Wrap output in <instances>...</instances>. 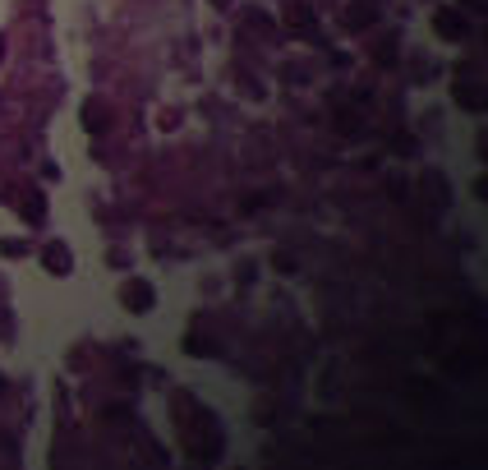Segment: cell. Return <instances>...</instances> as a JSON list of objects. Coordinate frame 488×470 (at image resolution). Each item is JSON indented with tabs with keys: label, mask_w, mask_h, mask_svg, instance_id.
<instances>
[{
	"label": "cell",
	"mask_w": 488,
	"mask_h": 470,
	"mask_svg": "<svg viewBox=\"0 0 488 470\" xmlns=\"http://www.w3.org/2000/svg\"><path fill=\"white\" fill-rule=\"evenodd\" d=\"M42 263H46V272H51V277H65V272L74 268V254H70V244L65 240H51L42 249Z\"/></svg>",
	"instance_id": "6da1fadb"
},
{
	"label": "cell",
	"mask_w": 488,
	"mask_h": 470,
	"mask_svg": "<svg viewBox=\"0 0 488 470\" xmlns=\"http://www.w3.org/2000/svg\"><path fill=\"white\" fill-rule=\"evenodd\" d=\"M120 300H124V309H129V313H148L157 296H152V286H148V281H124Z\"/></svg>",
	"instance_id": "7a4b0ae2"
},
{
	"label": "cell",
	"mask_w": 488,
	"mask_h": 470,
	"mask_svg": "<svg viewBox=\"0 0 488 470\" xmlns=\"http://www.w3.org/2000/svg\"><path fill=\"white\" fill-rule=\"evenodd\" d=\"M433 28H437V37H452V42H456V37H465V14H461V9H437Z\"/></svg>",
	"instance_id": "3957f363"
},
{
	"label": "cell",
	"mask_w": 488,
	"mask_h": 470,
	"mask_svg": "<svg viewBox=\"0 0 488 470\" xmlns=\"http://www.w3.org/2000/svg\"><path fill=\"white\" fill-rule=\"evenodd\" d=\"M456 102H461L465 111H484V88L470 83V78H461V83H456Z\"/></svg>",
	"instance_id": "277c9868"
},
{
	"label": "cell",
	"mask_w": 488,
	"mask_h": 470,
	"mask_svg": "<svg viewBox=\"0 0 488 470\" xmlns=\"http://www.w3.org/2000/svg\"><path fill=\"white\" fill-rule=\"evenodd\" d=\"M102 125H106V111H102V102H97V97H92V102H83V130H87V134H97Z\"/></svg>",
	"instance_id": "5b68a950"
},
{
	"label": "cell",
	"mask_w": 488,
	"mask_h": 470,
	"mask_svg": "<svg viewBox=\"0 0 488 470\" xmlns=\"http://www.w3.org/2000/svg\"><path fill=\"white\" fill-rule=\"evenodd\" d=\"M0 56H5V42H0Z\"/></svg>",
	"instance_id": "8992f818"
},
{
	"label": "cell",
	"mask_w": 488,
	"mask_h": 470,
	"mask_svg": "<svg viewBox=\"0 0 488 470\" xmlns=\"http://www.w3.org/2000/svg\"><path fill=\"white\" fill-rule=\"evenodd\" d=\"M217 5H226V0H217Z\"/></svg>",
	"instance_id": "52a82bcc"
},
{
	"label": "cell",
	"mask_w": 488,
	"mask_h": 470,
	"mask_svg": "<svg viewBox=\"0 0 488 470\" xmlns=\"http://www.w3.org/2000/svg\"><path fill=\"white\" fill-rule=\"evenodd\" d=\"M0 387H5V383H0Z\"/></svg>",
	"instance_id": "ba28073f"
}]
</instances>
